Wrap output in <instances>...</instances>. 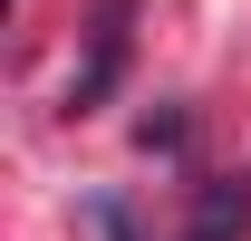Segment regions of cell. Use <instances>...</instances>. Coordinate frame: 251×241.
<instances>
[{
	"label": "cell",
	"instance_id": "obj_1",
	"mask_svg": "<svg viewBox=\"0 0 251 241\" xmlns=\"http://www.w3.org/2000/svg\"><path fill=\"white\" fill-rule=\"evenodd\" d=\"M116 68H126V0H106V20H97V58H87V77H77L68 106H97V96L116 87Z\"/></svg>",
	"mask_w": 251,
	"mask_h": 241
}]
</instances>
